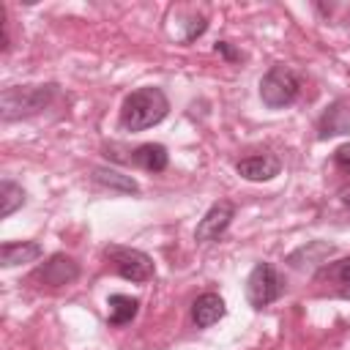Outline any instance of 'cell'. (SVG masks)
<instances>
[{
	"mask_svg": "<svg viewBox=\"0 0 350 350\" xmlns=\"http://www.w3.org/2000/svg\"><path fill=\"white\" fill-rule=\"evenodd\" d=\"M170 115V98L161 88L156 85H145V88H137L131 90L123 104H120V115H118V123L123 131H145L156 123H161L164 118Z\"/></svg>",
	"mask_w": 350,
	"mask_h": 350,
	"instance_id": "cell-1",
	"label": "cell"
},
{
	"mask_svg": "<svg viewBox=\"0 0 350 350\" xmlns=\"http://www.w3.org/2000/svg\"><path fill=\"white\" fill-rule=\"evenodd\" d=\"M55 96H57V85H52V82H46V85H14V88H5L3 96H0V118L5 123H11L16 118L36 115V112L46 109Z\"/></svg>",
	"mask_w": 350,
	"mask_h": 350,
	"instance_id": "cell-2",
	"label": "cell"
},
{
	"mask_svg": "<svg viewBox=\"0 0 350 350\" xmlns=\"http://www.w3.org/2000/svg\"><path fill=\"white\" fill-rule=\"evenodd\" d=\"M298 93H301V79L284 63L271 66L262 74V79H260V98H262V104L268 109H284V107H290L298 98Z\"/></svg>",
	"mask_w": 350,
	"mask_h": 350,
	"instance_id": "cell-3",
	"label": "cell"
},
{
	"mask_svg": "<svg viewBox=\"0 0 350 350\" xmlns=\"http://www.w3.org/2000/svg\"><path fill=\"white\" fill-rule=\"evenodd\" d=\"M104 260H107V265H109L118 276H123V279H129V282H134V284H145V282H150V279L156 276L153 257L145 254V252H139V249H131V246L109 243V246L104 249Z\"/></svg>",
	"mask_w": 350,
	"mask_h": 350,
	"instance_id": "cell-4",
	"label": "cell"
},
{
	"mask_svg": "<svg viewBox=\"0 0 350 350\" xmlns=\"http://www.w3.org/2000/svg\"><path fill=\"white\" fill-rule=\"evenodd\" d=\"M284 293V279L271 262H254V268L246 276V301L252 309H265L276 304Z\"/></svg>",
	"mask_w": 350,
	"mask_h": 350,
	"instance_id": "cell-5",
	"label": "cell"
},
{
	"mask_svg": "<svg viewBox=\"0 0 350 350\" xmlns=\"http://www.w3.org/2000/svg\"><path fill=\"white\" fill-rule=\"evenodd\" d=\"M312 284L320 295H331V298H350V257L325 262L314 271Z\"/></svg>",
	"mask_w": 350,
	"mask_h": 350,
	"instance_id": "cell-6",
	"label": "cell"
},
{
	"mask_svg": "<svg viewBox=\"0 0 350 350\" xmlns=\"http://www.w3.org/2000/svg\"><path fill=\"white\" fill-rule=\"evenodd\" d=\"M79 279V262L63 252L46 257V262H41L33 273H30V282H38V284H46V287H63V284H71Z\"/></svg>",
	"mask_w": 350,
	"mask_h": 350,
	"instance_id": "cell-7",
	"label": "cell"
},
{
	"mask_svg": "<svg viewBox=\"0 0 350 350\" xmlns=\"http://www.w3.org/2000/svg\"><path fill=\"white\" fill-rule=\"evenodd\" d=\"M232 219H235V202H230V200L213 202L205 211V216L200 219V224L194 230V241L197 243H213V241H219L227 232V227L232 224Z\"/></svg>",
	"mask_w": 350,
	"mask_h": 350,
	"instance_id": "cell-8",
	"label": "cell"
},
{
	"mask_svg": "<svg viewBox=\"0 0 350 350\" xmlns=\"http://www.w3.org/2000/svg\"><path fill=\"white\" fill-rule=\"evenodd\" d=\"M235 172L243 180L262 183V180H273L282 172V161L273 153H252V156H246V159H241L235 164Z\"/></svg>",
	"mask_w": 350,
	"mask_h": 350,
	"instance_id": "cell-9",
	"label": "cell"
},
{
	"mask_svg": "<svg viewBox=\"0 0 350 350\" xmlns=\"http://www.w3.org/2000/svg\"><path fill=\"white\" fill-rule=\"evenodd\" d=\"M339 134H350V101L345 98L331 101L317 118V139H328Z\"/></svg>",
	"mask_w": 350,
	"mask_h": 350,
	"instance_id": "cell-10",
	"label": "cell"
},
{
	"mask_svg": "<svg viewBox=\"0 0 350 350\" xmlns=\"http://www.w3.org/2000/svg\"><path fill=\"white\" fill-rule=\"evenodd\" d=\"M224 314H227V306H224V298L219 293H202L191 304V323L197 328H211Z\"/></svg>",
	"mask_w": 350,
	"mask_h": 350,
	"instance_id": "cell-11",
	"label": "cell"
},
{
	"mask_svg": "<svg viewBox=\"0 0 350 350\" xmlns=\"http://www.w3.org/2000/svg\"><path fill=\"white\" fill-rule=\"evenodd\" d=\"M44 257V249L38 241H5L0 246V265L3 268H14V265H25V262H36Z\"/></svg>",
	"mask_w": 350,
	"mask_h": 350,
	"instance_id": "cell-12",
	"label": "cell"
},
{
	"mask_svg": "<svg viewBox=\"0 0 350 350\" xmlns=\"http://www.w3.org/2000/svg\"><path fill=\"white\" fill-rule=\"evenodd\" d=\"M129 161L145 172H164L167 164H170V153L161 142H145V145H137L129 156Z\"/></svg>",
	"mask_w": 350,
	"mask_h": 350,
	"instance_id": "cell-13",
	"label": "cell"
},
{
	"mask_svg": "<svg viewBox=\"0 0 350 350\" xmlns=\"http://www.w3.org/2000/svg\"><path fill=\"white\" fill-rule=\"evenodd\" d=\"M90 180L101 189H109L115 194H139V183L131 175H123L112 167H93L90 170Z\"/></svg>",
	"mask_w": 350,
	"mask_h": 350,
	"instance_id": "cell-14",
	"label": "cell"
},
{
	"mask_svg": "<svg viewBox=\"0 0 350 350\" xmlns=\"http://www.w3.org/2000/svg\"><path fill=\"white\" fill-rule=\"evenodd\" d=\"M139 312V298H131V295H123V293H112L107 298V323L120 328V325H129Z\"/></svg>",
	"mask_w": 350,
	"mask_h": 350,
	"instance_id": "cell-15",
	"label": "cell"
},
{
	"mask_svg": "<svg viewBox=\"0 0 350 350\" xmlns=\"http://www.w3.org/2000/svg\"><path fill=\"white\" fill-rule=\"evenodd\" d=\"M25 200H27L25 189L19 183H14V180L5 178L0 183V219H8L14 211H19L25 205Z\"/></svg>",
	"mask_w": 350,
	"mask_h": 350,
	"instance_id": "cell-16",
	"label": "cell"
},
{
	"mask_svg": "<svg viewBox=\"0 0 350 350\" xmlns=\"http://www.w3.org/2000/svg\"><path fill=\"white\" fill-rule=\"evenodd\" d=\"M331 254H334V246H331V243H325V241H312V243L301 246L298 252H293L287 260H301V257H306L309 262L325 265V257H331Z\"/></svg>",
	"mask_w": 350,
	"mask_h": 350,
	"instance_id": "cell-17",
	"label": "cell"
},
{
	"mask_svg": "<svg viewBox=\"0 0 350 350\" xmlns=\"http://www.w3.org/2000/svg\"><path fill=\"white\" fill-rule=\"evenodd\" d=\"M334 167H336L339 172L350 175V142H345V145H339V148L334 150Z\"/></svg>",
	"mask_w": 350,
	"mask_h": 350,
	"instance_id": "cell-18",
	"label": "cell"
},
{
	"mask_svg": "<svg viewBox=\"0 0 350 350\" xmlns=\"http://www.w3.org/2000/svg\"><path fill=\"white\" fill-rule=\"evenodd\" d=\"M216 52H221L227 60H238V57H241L235 49H230V44H227V41H219V44H216Z\"/></svg>",
	"mask_w": 350,
	"mask_h": 350,
	"instance_id": "cell-19",
	"label": "cell"
},
{
	"mask_svg": "<svg viewBox=\"0 0 350 350\" xmlns=\"http://www.w3.org/2000/svg\"><path fill=\"white\" fill-rule=\"evenodd\" d=\"M339 200H342V205L350 208V186H342V189H339Z\"/></svg>",
	"mask_w": 350,
	"mask_h": 350,
	"instance_id": "cell-20",
	"label": "cell"
}]
</instances>
